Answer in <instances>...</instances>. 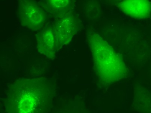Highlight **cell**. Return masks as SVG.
Here are the masks:
<instances>
[{"label": "cell", "mask_w": 151, "mask_h": 113, "mask_svg": "<svg viewBox=\"0 0 151 113\" xmlns=\"http://www.w3.org/2000/svg\"><path fill=\"white\" fill-rule=\"evenodd\" d=\"M87 40L96 75L101 86L108 87L128 76V71L121 55L101 36L94 32H88Z\"/></svg>", "instance_id": "7a4b0ae2"}, {"label": "cell", "mask_w": 151, "mask_h": 113, "mask_svg": "<svg viewBox=\"0 0 151 113\" xmlns=\"http://www.w3.org/2000/svg\"><path fill=\"white\" fill-rule=\"evenodd\" d=\"M40 4L53 17L60 18L70 13L73 2L70 0H46L41 1Z\"/></svg>", "instance_id": "ba28073f"}, {"label": "cell", "mask_w": 151, "mask_h": 113, "mask_svg": "<svg viewBox=\"0 0 151 113\" xmlns=\"http://www.w3.org/2000/svg\"><path fill=\"white\" fill-rule=\"evenodd\" d=\"M126 15L137 19L147 18L151 14V2L146 0H126L119 4Z\"/></svg>", "instance_id": "5b68a950"}, {"label": "cell", "mask_w": 151, "mask_h": 113, "mask_svg": "<svg viewBox=\"0 0 151 113\" xmlns=\"http://www.w3.org/2000/svg\"><path fill=\"white\" fill-rule=\"evenodd\" d=\"M133 107L140 113H151V92L137 84L134 86Z\"/></svg>", "instance_id": "52a82bcc"}, {"label": "cell", "mask_w": 151, "mask_h": 113, "mask_svg": "<svg viewBox=\"0 0 151 113\" xmlns=\"http://www.w3.org/2000/svg\"><path fill=\"white\" fill-rule=\"evenodd\" d=\"M59 113H86L84 112H82V111H79V110H68V111H67V110H65V111H64L62 112H61Z\"/></svg>", "instance_id": "9c48e42d"}, {"label": "cell", "mask_w": 151, "mask_h": 113, "mask_svg": "<svg viewBox=\"0 0 151 113\" xmlns=\"http://www.w3.org/2000/svg\"><path fill=\"white\" fill-rule=\"evenodd\" d=\"M93 9H91V11H92V12H93ZM94 10H96V11H97V9H94V10H93V11H94Z\"/></svg>", "instance_id": "30bf717a"}, {"label": "cell", "mask_w": 151, "mask_h": 113, "mask_svg": "<svg viewBox=\"0 0 151 113\" xmlns=\"http://www.w3.org/2000/svg\"><path fill=\"white\" fill-rule=\"evenodd\" d=\"M17 15L22 25L32 31L40 30L46 21V13L40 5L30 0L19 1Z\"/></svg>", "instance_id": "3957f363"}, {"label": "cell", "mask_w": 151, "mask_h": 113, "mask_svg": "<svg viewBox=\"0 0 151 113\" xmlns=\"http://www.w3.org/2000/svg\"><path fill=\"white\" fill-rule=\"evenodd\" d=\"M37 48L41 53L50 59L55 56V44L54 35L52 30H44L37 34Z\"/></svg>", "instance_id": "8992f818"}, {"label": "cell", "mask_w": 151, "mask_h": 113, "mask_svg": "<svg viewBox=\"0 0 151 113\" xmlns=\"http://www.w3.org/2000/svg\"><path fill=\"white\" fill-rule=\"evenodd\" d=\"M81 25L79 19L70 12L55 21L52 30L54 36L56 50L69 43L78 32Z\"/></svg>", "instance_id": "277c9868"}, {"label": "cell", "mask_w": 151, "mask_h": 113, "mask_svg": "<svg viewBox=\"0 0 151 113\" xmlns=\"http://www.w3.org/2000/svg\"><path fill=\"white\" fill-rule=\"evenodd\" d=\"M54 95V87L46 78L20 80L9 86L5 107L8 113H46Z\"/></svg>", "instance_id": "6da1fadb"}]
</instances>
